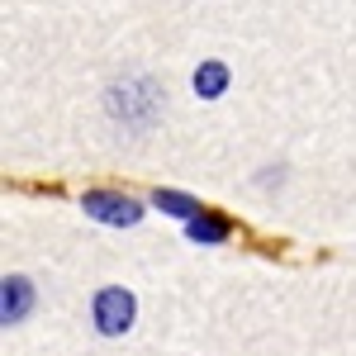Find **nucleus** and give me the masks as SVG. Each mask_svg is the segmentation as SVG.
Listing matches in <instances>:
<instances>
[{"mask_svg":"<svg viewBox=\"0 0 356 356\" xmlns=\"http://www.w3.org/2000/svg\"><path fill=\"white\" fill-rule=\"evenodd\" d=\"M95 328L110 332V337H119V332L134 328V295L119 290V285L100 290V295H95Z\"/></svg>","mask_w":356,"mask_h":356,"instance_id":"f257e3e1","label":"nucleus"},{"mask_svg":"<svg viewBox=\"0 0 356 356\" xmlns=\"http://www.w3.org/2000/svg\"><path fill=\"white\" fill-rule=\"evenodd\" d=\"M81 209L90 214V219L119 223V228H124V223H138V219H143V209H138L129 195H110V191H90V195L81 200Z\"/></svg>","mask_w":356,"mask_h":356,"instance_id":"f03ea898","label":"nucleus"},{"mask_svg":"<svg viewBox=\"0 0 356 356\" xmlns=\"http://www.w3.org/2000/svg\"><path fill=\"white\" fill-rule=\"evenodd\" d=\"M29 304H33L29 280H24V275H10L5 290H0V314H5V323H19V318L29 314Z\"/></svg>","mask_w":356,"mask_h":356,"instance_id":"7ed1b4c3","label":"nucleus"},{"mask_svg":"<svg viewBox=\"0 0 356 356\" xmlns=\"http://www.w3.org/2000/svg\"><path fill=\"white\" fill-rule=\"evenodd\" d=\"M195 90H200L204 100H219L223 90H228V67H223V62H204V67L195 72Z\"/></svg>","mask_w":356,"mask_h":356,"instance_id":"20e7f679","label":"nucleus"},{"mask_svg":"<svg viewBox=\"0 0 356 356\" xmlns=\"http://www.w3.org/2000/svg\"><path fill=\"white\" fill-rule=\"evenodd\" d=\"M152 204L166 209V214H176V219H200V204H195L191 195H181V191H157Z\"/></svg>","mask_w":356,"mask_h":356,"instance_id":"39448f33","label":"nucleus"},{"mask_svg":"<svg viewBox=\"0 0 356 356\" xmlns=\"http://www.w3.org/2000/svg\"><path fill=\"white\" fill-rule=\"evenodd\" d=\"M191 238L195 243H223V238H228V223L200 214V219H191Z\"/></svg>","mask_w":356,"mask_h":356,"instance_id":"423d86ee","label":"nucleus"}]
</instances>
